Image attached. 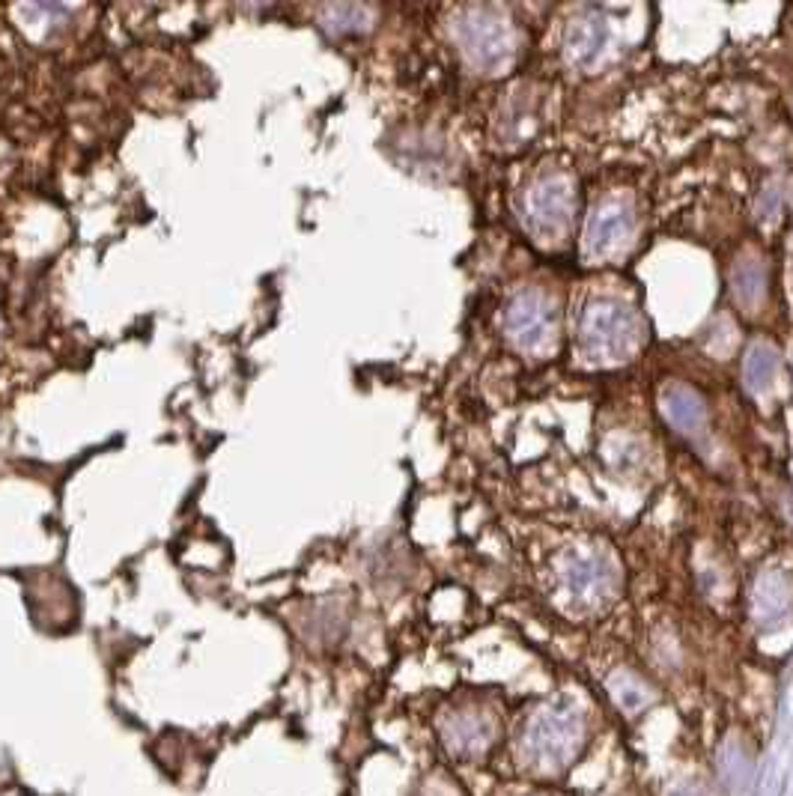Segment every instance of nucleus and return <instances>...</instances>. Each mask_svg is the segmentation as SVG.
<instances>
[{"label":"nucleus","mask_w":793,"mask_h":796,"mask_svg":"<svg viewBox=\"0 0 793 796\" xmlns=\"http://www.w3.org/2000/svg\"><path fill=\"white\" fill-rule=\"evenodd\" d=\"M457 42L480 69H492L510 54V33L489 9H466L457 21Z\"/></svg>","instance_id":"nucleus-1"},{"label":"nucleus","mask_w":793,"mask_h":796,"mask_svg":"<svg viewBox=\"0 0 793 796\" xmlns=\"http://www.w3.org/2000/svg\"><path fill=\"white\" fill-rule=\"evenodd\" d=\"M582 337L594 352H621L633 343V314L624 305H597L582 319Z\"/></svg>","instance_id":"nucleus-2"},{"label":"nucleus","mask_w":793,"mask_h":796,"mask_svg":"<svg viewBox=\"0 0 793 796\" xmlns=\"http://www.w3.org/2000/svg\"><path fill=\"white\" fill-rule=\"evenodd\" d=\"M552 325H555V317H552V308H549V302L543 296H537V293H519L510 302L507 331L525 349L543 346L549 340V334H552Z\"/></svg>","instance_id":"nucleus-3"},{"label":"nucleus","mask_w":793,"mask_h":796,"mask_svg":"<svg viewBox=\"0 0 793 796\" xmlns=\"http://www.w3.org/2000/svg\"><path fill=\"white\" fill-rule=\"evenodd\" d=\"M633 233V212L624 200H609L603 203L591 224H588V245L600 254L615 251L618 245H624V239H630Z\"/></svg>","instance_id":"nucleus-4"},{"label":"nucleus","mask_w":793,"mask_h":796,"mask_svg":"<svg viewBox=\"0 0 793 796\" xmlns=\"http://www.w3.org/2000/svg\"><path fill=\"white\" fill-rule=\"evenodd\" d=\"M531 215L537 224L561 227L573 215V188L564 176H546L531 194Z\"/></svg>","instance_id":"nucleus-5"},{"label":"nucleus","mask_w":793,"mask_h":796,"mask_svg":"<svg viewBox=\"0 0 793 796\" xmlns=\"http://www.w3.org/2000/svg\"><path fill=\"white\" fill-rule=\"evenodd\" d=\"M319 24L325 33L331 36H349V33H361L370 24V9L355 6V3H334V6H322L319 9Z\"/></svg>","instance_id":"nucleus-6"},{"label":"nucleus","mask_w":793,"mask_h":796,"mask_svg":"<svg viewBox=\"0 0 793 796\" xmlns=\"http://www.w3.org/2000/svg\"><path fill=\"white\" fill-rule=\"evenodd\" d=\"M603 45V27L600 21H582L573 36H570V51L576 54V60H591L600 54Z\"/></svg>","instance_id":"nucleus-7"},{"label":"nucleus","mask_w":793,"mask_h":796,"mask_svg":"<svg viewBox=\"0 0 793 796\" xmlns=\"http://www.w3.org/2000/svg\"><path fill=\"white\" fill-rule=\"evenodd\" d=\"M668 412H671V421L680 424V427H692L698 424L701 418V403L686 391V388H677L668 400Z\"/></svg>","instance_id":"nucleus-8"},{"label":"nucleus","mask_w":793,"mask_h":796,"mask_svg":"<svg viewBox=\"0 0 793 796\" xmlns=\"http://www.w3.org/2000/svg\"><path fill=\"white\" fill-rule=\"evenodd\" d=\"M776 370V358L767 352V349H755L752 358L746 361V373H749V382L758 388V385H767V379L773 376Z\"/></svg>","instance_id":"nucleus-9"}]
</instances>
